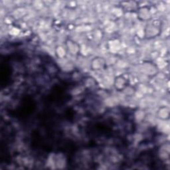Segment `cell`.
Here are the masks:
<instances>
[{
    "label": "cell",
    "instance_id": "cell-1",
    "mask_svg": "<svg viewBox=\"0 0 170 170\" xmlns=\"http://www.w3.org/2000/svg\"><path fill=\"white\" fill-rule=\"evenodd\" d=\"M138 16L140 19L143 20L148 19L150 17V12L149 9L147 7H142L139 9L138 11Z\"/></svg>",
    "mask_w": 170,
    "mask_h": 170
},
{
    "label": "cell",
    "instance_id": "cell-2",
    "mask_svg": "<svg viewBox=\"0 0 170 170\" xmlns=\"http://www.w3.org/2000/svg\"><path fill=\"white\" fill-rule=\"evenodd\" d=\"M75 42L70 41L68 43H67V47H68L69 50L71 51V53H73V54H76L79 51V47L77 46V45L75 43Z\"/></svg>",
    "mask_w": 170,
    "mask_h": 170
},
{
    "label": "cell",
    "instance_id": "cell-3",
    "mask_svg": "<svg viewBox=\"0 0 170 170\" xmlns=\"http://www.w3.org/2000/svg\"><path fill=\"white\" fill-rule=\"evenodd\" d=\"M126 80L123 77H119L118 79L116 80V88L118 89H122L124 88L126 86Z\"/></svg>",
    "mask_w": 170,
    "mask_h": 170
},
{
    "label": "cell",
    "instance_id": "cell-4",
    "mask_svg": "<svg viewBox=\"0 0 170 170\" xmlns=\"http://www.w3.org/2000/svg\"><path fill=\"white\" fill-rule=\"evenodd\" d=\"M93 63H97V64H93L94 66V68L96 69V70H98V69L102 68V66L104 65V61L102 59V58H97V59L95 58V61H94Z\"/></svg>",
    "mask_w": 170,
    "mask_h": 170
}]
</instances>
